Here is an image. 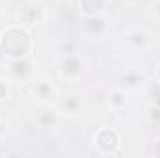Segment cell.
Here are the masks:
<instances>
[{
  "mask_svg": "<svg viewBox=\"0 0 160 158\" xmlns=\"http://www.w3.org/2000/svg\"><path fill=\"white\" fill-rule=\"evenodd\" d=\"M121 82H123V87H125V89H138V87L143 86L145 77H143L140 71H127V73L123 75Z\"/></svg>",
  "mask_w": 160,
  "mask_h": 158,
  "instance_id": "7",
  "label": "cell"
},
{
  "mask_svg": "<svg viewBox=\"0 0 160 158\" xmlns=\"http://www.w3.org/2000/svg\"><path fill=\"white\" fill-rule=\"evenodd\" d=\"M86 28L91 36H101L106 30V21L101 19V15L95 17H86Z\"/></svg>",
  "mask_w": 160,
  "mask_h": 158,
  "instance_id": "10",
  "label": "cell"
},
{
  "mask_svg": "<svg viewBox=\"0 0 160 158\" xmlns=\"http://www.w3.org/2000/svg\"><path fill=\"white\" fill-rule=\"evenodd\" d=\"M60 71H62V75H65V77H77V75H80L82 65H80L78 56H77V54L65 56L63 62H62V65H60Z\"/></svg>",
  "mask_w": 160,
  "mask_h": 158,
  "instance_id": "4",
  "label": "cell"
},
{
  "mask_svg": "<svg viewBox=\"0 0 160 158\" xmlns=\"http://www.w3.org/2000/svg\"><path fill=\"white\" fill-rule=\"evenodd\" d=\"M39 123L43 128H54L58 125V114L54 110L45 108V110H41V114H39Z\"/></svg>",
  "mask_w": 160,
  "mask_h": 158,
  "instance_id": "12",
  "label": "cell"
},
{
  "mask_svg": "<svg viewBox=\"0 0 160 158\" xmlns=\"http://www.w3.org/2000/svg\"><path fill=\"white\" fill-rule=\"evenodd\" d=\"M32 91H34V95H36L38 99H41V101H47V99H50V97L56 93L52 82H47V80H39V82H36L34 87H32Z\"/></svg>",
  "mask_w": 160,
  "mask_h": 158,
  "instance_id": "8",
  "label": "cell"
},
{
  "mask_svg": "<svg viewBox=\"0 0 160 158\" xmlns=\"http://www.w3.org/2000/svg\"><path fill=\"white\" fill-rule=\"evenodd\" d=\"M108 102L114 110H123L128 102V91L125 87H114L110 91V97H108Z\"/></svg>",
  "mask_w": 160,
  "mask_h": 158,
  "instance_id": "6",
  "label": "cell"
},
{
  "mask_svg": "<svg viewBox=\"0 0 160 158\" xmlns=\"http://www.w3.org/2000/svg\"><path fill=\"white\" fill-rule=\"evenodd\" d=\"M106 0H80V13L84 17H95L101 15L104 9Z\"/></svg>",
  "mask_w": 160,
  "mask_h": 158,
  "instance_id": "5",
  "label": "cell"
},
{
  "mask_svg": "<svg viewBox=\"0 0 160 158\" xmlns=\"http://www.w3.org/2000/svg\"><path fill=\"white\" fill-rule=\"evenodd\" d=\"M155 155H157V156H160V140L157 141V145H155Z\"/></svg>",
  "mask_w": 160,
  "mask_h": 158,
  "instance_id": "16",
  "label": "cell"
},
{
  "mask_svg": "<svg viewBox=\"0 0 160 158\" xmlns=\"http://www.w3.org/2000/svg\"><path fill=\"white\" fill-rule=\"evenodd\" d=\"M0 48L11 60L26 58L32 50V37L24 30V26H9L0 36Z\"/></svg>",
  "mask_w": 160,
  "mask_h": 158,
  "instance_id": "1",
  "label": "cell"
},
{
  "mask_svg": "<svg viewBox=\"0 0 160 158\" xmlns=\"http://www.w3.org/2000/svg\"><path fill=\"white\" fill-rule=\"evenodd\" d=\"M62 108H63L67 114H77L80 108H82V99H80V95H75V93L67 95L65 101L62 102Z\"/></svg>",
  "mask_w": 160,
  "mask_h": 158,
  "instance_id": "11",
  "label": "cell"
},
{
  "mask_svg": "<svg viewBox=\"0 0 160 158\" xmlns=\"http://www.w3.org/2000/svg\"><path fill=\"white\" fill-rule=\"evenodd\" d=\"M93 143H95V147L99 149L101 155H114L119 149L121 138H119V134H118V130L102 126V128L97 130V134L93 138Z\"/></svg>",
  "mask_w": 160,
  "mask_h": 158,
  "instance_id": "2",
  "label": "cell"
},
{
  "mask_svg": "<svg viewBox=\"0 0 160 158\" xmlns=\"http://www.w3.org/2000/svg\"><path fill=\"white\" fill-rule=\"evenodd\" d=\"M17 19H19V24L24 26V28H32V26H39L45 21V11L43 7L38 4H26L19 9L17 13Z\"/></svg>",
  "mask_w": 160,
  "mask_h": 158,
  "instance_id": "3",
  "label": "cell"
},
{
  "mask_svg": "<svg viewBox=\"0 0 160 158\" xmlns=\"http://www.w3.org/2000/svg\"><path fill=\"white\" fill-rule=\"evenodd\" d=\"M125 2H127V4H128V6H134V4H138V2H140V0H125Z\"/></svg>",
  "mask_w": 160,
  "mask_h": 158,
  "instance_id": "17",
  "label": "cell"
},
{
  "mask_svg": "<svg viewBox=\"0 0 160 158\" xmlns=\"http://www.w3.org/2000/svg\"><path fill=\"white\" fill-rule=\"evenodd\" d=\"M153 15H155L157 19H160V0H157L155 6H153Z\"/></svg>",
  "mask_w": 160,
  "mask_h": 158,
  "instance_id": "14",
  "label": "cell"
},
{
  "mask_svg": "<svg viewBox=\"0 0 160 158\" xmlns=\"http://www.w3.org/2000/svg\"><path fill=\"white\" fill-rule=\"evenodd\" d=\"M9 97V84L4 78H0V101H6Z\"/></svg>",
  "mask_w": 160,
  "mask_h": 158,
  "instance_id": "13",
  "label": "cell"
},
{
  "mask_svg": "<svg viewBox=\"0 0 160 158\" xmlns=\"http://www.w3.org/2000/svg\"><path fill=\"white\" fill-rule=\"evenodd\" d=\"M127 43H128L130 47H134V48H143V47L149 43V37H147V34H145L143 30L134 28V30L127 32Z\"/></svg>",
  "mask_w": 160,
  "mask_h": 158,
  "instance_id": "9",
  "label": "cell"
},
{
  "mask_svg": "<svg viewBox=\"0 0 160 158\" xmlns=\"http://www.w3.org/2000/svg\"><path fill=\"white\" fill-rule=\"evenodd\" d=\"M4 134H6V125H4V123L0 121V138H2Z\"/></svg>",
  "mask_w": 160,
  "mask_h": 158,
  "instance_id": "15",
  "label": "cell"
},
{
  "mask_svg": "<svg viewBox=\"0 0 160 158\" xmlns=\"http://www.w3.org/2000/svg\"><path fill=\"white\" fill-rule=\"evenodd\" d=\"M157 82L160 84V65H158V69H157Z\"/></svg>",
  "mask_w": 160,
  "mask_h": 158,
  "instance_id": "18",
  "label": "cell"
}]
</instances>
